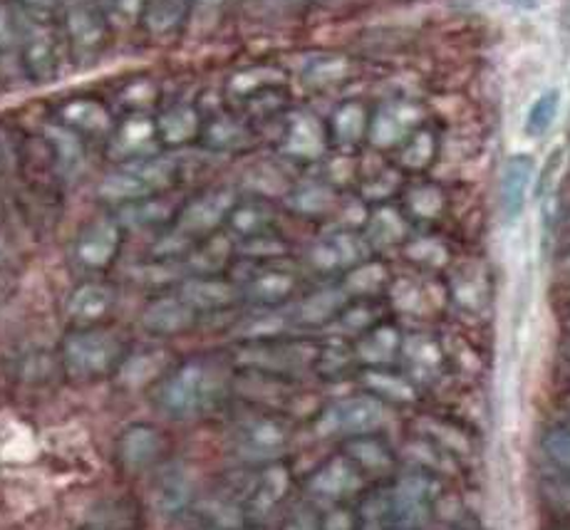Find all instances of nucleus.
<instances>
[{"label": "nucleus", "instance_id": "obj_1", "mask_svg": "<svg viewBox=\"0 0 570 530\" xmlns=\"http://www.w3.org/2000/svg\"><path fill=\"white\" fill-rule=\"evenodd\" d=\"M222 394V377L212 362L189 360L159 382L157 404L174 419H191L212 410Z\"/></svg>", "mask_w": 570, "mask_h": 530}, {"label": "nucleus", "instance_id": "obj_2", "mask_svg": "<svg viewBox=\"0 0 570 530\" xmlns=\"http://www.w3.org/2000/svg\"><path fill=\"white\" fill-rule=\"evenodd\" d=\"M127 342L100 325L75 327L62 340V364L78 380H102L122 370Z\"/></svg>", "mask_w": 570, "mask_h": 530}, {"label": "nucleus", "instance_id": "obj_3", "mask_svg": "<svg viewBox=\"0 0 570 530\" xmlns=\"http://www.w3.org/2000/svg\"><path fill=\"white\" fill-rule=\"evenodd\" d=\"M179 176V164L171 157H145L125 161L122 167L102 176L97 186V196L109 204L127 206L145 202L151 196H161L171 189Z\"/></svg>", "mask_w": 570, "mask_h": 530}, {"label": "nucleus", "instance_id": "obj_4", "mask_svg": "<svg viewBox=\"0 0 570 530\" xmlns=\"http://www.w3.org/2000/svg\"><path fill=\"white\" fill-rule=\"evenodd\" d=\"M18 58L30 82L46 85L52 82L60 72V38L46 16L20 18Z\"/></svg>", "mask_w": 570, "mask_h": 530}, {"label": "nucleus", "instance_id": "obj_5", "mask_svg": "<svg viewBox=\"0 0 570 530\" xmlns=\"http://www.w3.org/2000/svg\"><path fill=\"white\" fill-rule=\"evenodd\" d=\"M236 206L238 196L232 189L204 192L179 208L177 218H174V230H179L191 243L212 238L218 234V228L228 224Z\"/></svg>", "mask_w": 570, "mask_h": 530}, {"label": "nucleus", "instance_id": "obj_6", "mask_svg": "<svg viewBox=\"0 0 570 530\" xmlns=\"http://www.w3.org/2000/svg\"><path fill=\"white\" fill-rule=\"evenodd\" d=\"M58 13L62 36L68 38L75 55L92 58L107 46V18L95 0H60Z\"/></svg>", "mask_w": 570, "mask_h": 530}, {"label": "nucleus", "instance_id": "obj_7", "mask_svg": "<svg viewBox=\"0 0 570 530\" xmlns=\"http://www.w3.org/2000/svg\"><path fill=\"white\" fill-rule=\"evenodd\" d=\"M385 404L375 396H350L333 404L321 416V434H347V436H365L372 434L377 426L385 424Z\"/></svg>", "mask_w": 570, "mask_h": 530}, {"label": "nucleus", "instance_id": "obj_8", "mask_svg": "<svg viewBox=\"0 0 570 530\" xmlns=\"http://www.w3.org/2000/svg\"><path fill=\"white\" fill-rule=\"evenodd\" d=\"M125 228L112 216L92 218L75 241V258L87 271H107L122 251Z\"/></svg>", "mask_w": 570, "mask_h": 530}, {"label": "nucleus", "instance_id": "obj_9", "mask_svg": "<svg viewBox=\"0 0 570 530\" xmlns=\"http://www.w3.org/2000/svg\"><path fill=\"white\" fill-rule=\"evenodd\" d=\"M196 313H218L244 301V288L224 275H191L177 291Z\"/></svg>", "mask_w": 570, "mask_h": 530}, {"label": "nucleus", "instance_id": "obj_10", "mask_svg": "<svg viewBox=\"0 0 570 530\" xmlns=\"http://www.w3.org/2000/svg\"><path fill=\"white\" fill-rule=\"evenodd\" d=\"M139 323L149 335L174 337L189 333V330L199 323V313H196L179 293H174L151 301L145 311H141Z\"/></svg>", "mask_w": 570, "mask_h": 530}, {"label": "nucleus", "instance_id": "obj_11", "mask_svg": "<svg viewBox=\"0 0 570 530\" xmlns=\"http://www.w3.org/2000/svg\"><path fill=\"white\" fill-rule=\"evenodd\" d=\"M236 446L240 457L271 463L285 446H288V429L273 416L250 419V422L238 429Z\"/></svg>", "mask_w": 570, "mask_h": 530}, {"label": "nucleus", "instance_id": "obj_12", "mask_svg": "<svg viewBox=\"0 0 570 530\" xmlns=\"http://www.w3.org/2000/svg\"><path fill=\"white\" fill-rule=\"evenodd\" d=\"M291 485V473L283 463H266L258 477L250 479L246 493L240 495V508L244 516H263L276 508Z\"/></svg>", "mask_w": 570, "mask_h": 530}, {"label": "nucleus", "instance_id": "obj_13", "mask_svg": "<svg viewBox=\"0 0 570 530\" xmlns=\"http://www.w3.org/2000/svg\"><path fill=\"white\" fill-rule=\"evenodd\" d=\"M117 303V293L107 283H82L65 301V313L78 327L100 325L112 313Z\"/></svg>", "mask_w": 570, "mask_h": 530}, {"label": "nucleus", "instance_id": "obj_14", "mask_svg": "<svg viewBox=\"0 0 570 530\" xmlns=\"http://www.w3.org/2000/svg\"><path fill=\"white\" fill-rule=\"evenodd\" d=\"M119 461L131 471L155 467L164 454V436L149 424H135L119 436Z\"/></svg>", "mask_w": 570, "mask_h": 530}, {"label": "nucleus", "instance_id": "obj_15", "mask_svg": "<svg viewBox=\"0 0 570 530\" xmlns=\"http://www.w3.org/2000/svg\"><path fill=\"white\" fill-rule=\"evenodd\" d=\"M204 131V119L199 109L191 105H171L157 117L159 145L167 147H186L191 141H199Z\"/></svg>", "mask_w": 570, "mask_h": 530}, {"label": "nucleus", "instance_id": "obj_16", "mask_svg": "<svg viewBox=\"0 0 570 530\" xmlns=\"http://www.w3.org/2000/svg\"><path fill=\"white\" fill-rule=\"evenodd\" d=\"M283 151L295 159H315L325 149V129L311 112L293 115L281 139Z\"/></svg>", "mask_w": 570, "mask_h": 530}, {"label": "nucleus", "instance_id": "obj_17", "mask_svg": "<svg viewBox=\"0 0 570 530\" xmlns=\"http://www.w3.org/2000/svg\"><path fill=\"white\" fill-rule=\"evenodd\" d=\"M533 174V159L525 154H513L501 174V212L509 220H517L523 214L525 194H529Z\"/></svg>", "mask_w": 570, "mask_h": 530}, {"label": "nucleus", "instance_id": "obj_18", "mask_svg": "<svg viewBox=\"0 0 570 530\" xmlns=\"http://www.w3.org/2000/svg\"><path fill=\"white\" fill-rule=\"evenodd\" d=\"M240 288H244V301L266 305V307L281 305L288 301L295 291V275L283 268L266 265V268H261L250 275Z\"/></svg>", "mask_w": 570, "mask_h": 530}, {"label": "nucleus", "instance_id": "obj_19", "mask_svg": "<svg viewBox=\"0 0 570 530\" xmlns=\"http://www.w3.org/2000/svg\"><path fill=\"white\" fill-rule=\"evenodd\" d=\"M159 141L157 135V119H149L145 115H131L127 121L117 127L115 131V151L122 154L129 161L151 157L149 149Z\"/></svg>", "mask_w": 570, "mask_h": 530}, {"label": "nucleus", "instance_id": "obj_20", "mask_svg": "<svg viewBox=\"0 0 570 530\" xmlns=\"http://www.w3.org/2000/svg\"><path fill=\"white\" fill-rule=\"evenodd\" d=\"M363 241L353 234H333L323 238L311 251V261L317 271H340L363 261Z\"/></svg>", "mask_w": 570, "mask_h": 530}, {"label": "nucleus", "instance_id": "obj_21", "mask_svg": "<svg viewBox=\"0 0 570 530\" xmlns=\"http://www.w3.org/2000/svg\"><path fill=\"white\" fill-rule=\"evenodd\" d=\"M360 483V471L353 463V459H335L315 473L311 479V491L317 499L337 501L347 495Z\"/></svg>", "mask_w": 570, "mask_h": 530}, {"label": "nucleus", "instance_id": "obj_22", "mask_svg": "<svg viewBox=\"0 0 570 530\" xmlns=\"http://www.w3.org/2000/svg\"><path fill=\"white\" fill-rule=\"evenodd\" d=\"M60 117L65 127L72 131H85V135H105V131L112 129V115L109 109L97 102V99H70L60 107Z\"/></svg>", "mask_w": 570, "mask_h": 530}, {"label": "nucleus", "instance_id": "obj_23", "mask_svg": "<svg viewBox=\"0 0 570 530\" xmlns=\"http://www.w3.org/2000/svg\"><path fill=\"white\" fill-rule=\"evenodd\" d=\"M414 127V109L407 105H387L370 119V139L377 147H392L410 135Z\"/></svg>", "mask_w": 570, "mask_h": 530}, {"label": "nucleus", "instance_id": "obj_24", "mask_svg": "<svg viewBox=\"0 0 570 530\" xmlns=\"http://www.w3.org/2000/svg\"><path fill=\"white\" fill-rule=\"evenodd\" d=\"M191 3L194 0H145L141 23L155 36H171L186 23Z\"/></svg>", "mask_w": 570, "mask_h": 530}, {"label": "nucleus", "instance_id": "obj_25", "mask_svg": "<svg viewBox=\"0 0 570 530\" xmlns=\"http://www.w3.org/2000/svg\"><path fill=\"white\" fill-rule=\"evenodd\" d=\"M208 149L218 151H236L250 145V131L244 121L232 115H218L214 119L204 121L202 139Z\"/></svg>", "mask_w": 570, "mask_h": 530}, {"label": "nucleus", "instance_id": "obj_26", "mask_svg": "<svg viewBox=\"0 0 570 530\" xmlns=\"http://www.w3.org/2000/svg\"><path fill=\"white\" fill-rule=\"evenodd\" d=\"M179 208H174L167 198L161 202V196L145 198V202H135L119 208L117 220L122 228H151V226H164L174 224Z\"/></svg>", "mask_w": 570, "mask_h": 530}, {"label": "nucleus", "instance_id": "obj_27", "mask_svg": "<svg viewBox=\"0 0 570 530\" xmlns=\"http://www.w3.org/2000/svg\"><path fill=\"white\" fill-rule=\"evenodd\" d=\"M367 131H370V117L363 105L347 102L333 115L331 135L340 147H355Z\"/></svg>", "mask_w": 570, "mask_h": 530}, {"label": "nucleus", "instance_id": "obj_28", "mask_svg": "<svg viewBox=\"0 0 570 530\" xmlns=\"http://www.w3.org/2000/svg\"><path fill=\"white\" fill-rule=\"evenodd\" d=\"M271 212L263 204H240L236 206V212L228 218V226H232L240 238H250V236H261V234H271Z\"/></svg>", "mask_w": 570, "mask_h": 530}, {"label": "nucleus", "instance_id": "obj_29", "mask_svg": "<svg viewBox=\"0 0 570 530\" xmlns=\"http://www.w3.org/2000/svg\"><path fill=\"white\" fill-rule=\"evenodd\" d=\"M558 109H561V92L548 90L543 92L535 102L531 105L529 115H525V135L529 137H541L558 117Z\"/></svg>", "mask_w": 570, "mask_h": 530}, {"label": "nucleus", "instance_id": "obj_30", "mask_svg": "<svg viewBox=\"0 0 570 530\" xmlns=\"http://www.w3.org/2000/svg\"><path fill=\"white\" fill-rule=\"evenodd\" d=\"M345 295L340 291H323V293H315L311 295L308 301H303L298 305V320L301 323H308V325H317L323 323V320L333 317L340 307H343Z\"/></svg>", "mask_w": 570, "mask_h": 530}, {"label": "nucleus", "instance_id": "obj_31", "mask_svg": "<svg viewBox=\"0 0 570 530\" xmlns=\"http://www.w3.org/2000/svg\"><path fill=\"white\" fill-rule=\"evenodd\" d=\"M394 350H397V333L390 327H377L360 345V355L370 362H385L394 355Z\"/></svg>", "mask_w": 570, "mask_h": 530}, {"label": "nucleus", "instance_id": "obj_32", "mask_svg": "<svg viewBox=\"0 0 570 530\" xmlns=\"http://www.w3.org/2000/svg\"><path fill=\"white\" fill-rule=\"evenodd\" d=\"M331 202H333V194L327 192L325 186L311 184V186H305V189L293 194L291 206L298 208V212H305V214H317V212H325V208L331 206Z\"/></svg>", "mask_w": 570, "mask_h": 530}, {"label": "nucleus", "instance_id": "obj_33", "mask_svg": "<svg viewBox=\"0 0 570 530\" xmlns=\"http://www.w3.org/2000/svg\"><path fill=\"white\" fill-rule=\"evenodd\" d=\"M372 238H375L377 243H382V246H387V243H394L400 236H402V218L392 212V208H380V212L372 216Z\"/></svg>", "mask_w": 570, "mask_h": 530}, {"label": "nucleus", "instance_id": "obj_34", "mask_svg": "<svg viewBox=\"0 0 570 530\" xmlns=\"http://www.w3.org/2000/svg\"><path fill=\"white\" fill-rule=\"evenodd\" d=\"M20 38V20L13 13V8L0 0V55L16 52Z\"/></svg>", "mask_w": 570, "mask_h": 530}, {"label": "nucleus", "instance_id": "obj_35", "mask_svg": "<svg viewBox=\"0 0 570 530\" xmlns=\"http://www.w3.org/2000/svg\"><path fill=\"white\" fill-rule=\"evenodd\" d=\"M546 454L551 457L558 467L570 471V429H558V432L546 436Z\"/></svg>", "mask_w": 570, "mask_h": 530}, {"label": "nucleus", "instance_id": "obj_36", "mask_svg": "<svg viewBox=\"0 0 570 530\" xmlns=\"http://www.w3.org/2000/svg\"><path fill=\"white\" fill-rule=\"evenodd\" d=\"M432 157V137L430 135H414L412 141L402 154V161L410 164V167H424L426 159Z\"/></svg>", "mask_w": 570, "mask_h": 530}, {"label": "nucleus", "instance_id": "obj_37", "mask_svg": "<svg viewBox=\"0 0 570 530\" xmlns=\"http://www.w3.org/2000/svg\"><path fill=\"white\" fill-rule=\"evenodd\" d=\"M283 530H323V518L315 516L311 508H295L283 521Z\"/></svg>", "mask_w": 570, "mask_h": 530}, {"label": "nucleus", "instance_id": "obj_38", "mask_svg": "<svg viewBox=\"0 0 570 530\" xmlns=\"http://www.w3.org/2000/svg\"><path fill=\"white\" fill-rule=\"evenodd\" d=\"M107 3L125 20H141V10H145V0H107Z\"/></svg>", "mask_w": 570, "mask_h": 530}, {"label": "nucleus", "instance_id": "obj_39", "mask_svg": "<svg viewBox=\"0 0 570 530\" xmlns=\"http://www.w3.org/2000/svg\"><path fill=\"white\" fill-rule=\"evenodd\" d=\"M16 3L23 8V13L46 16V18L58 13V8H60V0H16Z\"/></svg>", "mask_w": 570, "mask_h": 530}, {"label": "nucleus", "instance_id": "obj_40", "mask_svg": "<svg viewBox=\"0 0 570 530\" xmlns=\"http://www.w3.org/2000/svg\"><path fill=\"white\" fill-rule=\"evenodd\" d=\"M551 495L558 501V503H566L570 508V483L563 481V483H553L551 485Z\"/></svg>", "mask_w": 570, "mask_h": 530}, {"label": "nucleus", "instance_id": "obj_41", "mask_svg": "<svg viewBox=\"0 0 570 530\" xmlns=\"http://www.w3.org/2000/svg\"><path fill=\"white\" fill-rule=\"evenodd\" d=\"M563 26L570 30V0H568V6H566V10H563Z\"/></svg>", "mask_w": 570, "mask_h": 530}, {"label": "nucleus", "instance_id": "obj_42", "mask_svg": "<svg viewBox=\"0 0 570 530\" xmlns=\"http://www.w3.org/2000/svg\"><path fill=\"white\" fill-rule=\"evenodd\" d=\"M199 3H206V6H218V3H224V0H199Z\"/></svg>", "mask_w": 570, "mask_h": 530}, {"label": "nucleus", "instance_id": "obj_43", "mask_svg": "<svg viewBox=\"0 0 570 530\" xmlns=\"http://www.w3.org/2000/svg\"><path fill=\"white\" fill-rule=\"evenodd\" d=\"M563 228H566V234H568V238H570V212H568V216H566V224H563Z\"/></svg>", "mask_w": 570, "mask_h": 530}, {"label": "nucleus", "instance_id": "obj_44", "mask_svg": "<svg viewBox=\"0 0 570 530\" xmlns=\"http://www.w3.org/2000/svg\"><path fill=\"white\" fill-rule=\"evenodd\" d=\"M6 263V253H3V248H0V265Z\"/></svg>", "mask_w": 570, "mask_h": 530}]
</instances>
